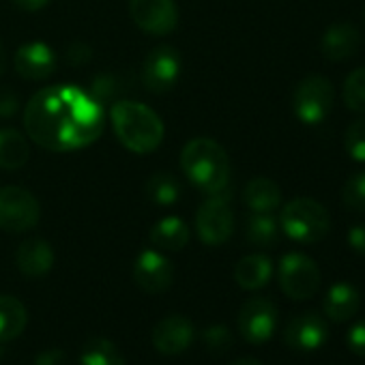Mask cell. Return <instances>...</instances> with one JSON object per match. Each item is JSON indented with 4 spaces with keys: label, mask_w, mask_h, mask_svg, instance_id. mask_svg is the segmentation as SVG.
<instances>
[{
    "label": "cell",
    "mask_w": 365,
    "mask_h": 365,
    "mask_svg": "<svg viewBox=\"0 0 365 365\" xmlns=\"http://www.w3.org/2000/svg\"><path fill=\"white\" fill-rule=\"evenodd\" d=\"M133 279L140 286V290H144L148 294H161L174 282V267L161 252L144 250L135 258Z\"/></svg>",
    "instance_id": "12"
},
{
    "label": "cell",
    "mask_w": 365,
    "mask_h": 365,
    "mask_svg": "<svg viewBox=\"0 0 365 365\" xmlns=\"http://www.w3.org/2000/svg\"><path fill=\"white\" fill-rule=\"evenodd\" d=\"M35 365H69V359L61 348H50L37 354Z\"/></svg>",
    "instance_id": "32"
},
{
    "label": "cell",
    "mask_w": 365,
    "mask_h": 365,
    "mask_svg": "<svg viewBox=\"0 0 365 365\" xmlns=\"http://www.w3.org/2000/svg\"><path fill=\"white\" fill-rule=\"evenodd\" d=\"M80 365H125V359L110 339L93 337L80 352Z\"/></svg>",
    "instance_id": "26"
},
{
    "label": "cell",
    "mask_w": 365,
    "mask_h": 365,
    "mask_svg": "<svg viewBox=\"0 0 365 365\" xmlns=\"http://www.w3.org/2000/svg\"><path fill=\"white\" fill-rule=\"evenodd\" d=\"M277 279L286 297L294 301H305L312 299L320 288V269L309 256L290 252L279 260Z\"/></svg>",
    "instance_id": "6"
},
{
    "label": "cell",
    "mask_w": 365,
    "mask_h": 365,
    "mask_svg": "<svg viewBox=\"0 0 365 365\" xmlns=\"http://www.w3.org/2000/svg\"><path fill=\"white\" fill-rule=\"evenodd\" d=\"M243 200L252 213H273L282 205V192L275 180L256 176L245 185Z\"/></svg>",
    "instance_id": "19"
},
{
    "label": "cell",
    "mask_w": 365,
    "mask_h": 365,
    "mask_svg": "<svg viewBox=\"0 0 365 365\" xmlns=\"http://www.w3.org/2000/svg\"><path fill=\"white\" fill-rule=\"evenodd\" d=\"M150 243L161 252H180L190 243V226L180 217H163L159 220L148 235Z\"/></svg>",
    "instance_id": "20"
},
{
    "label": "cell",
    "mask_w": 365,
    "mask_h": 365,
    "mask_svg": "<svg viewBox=\"0 0 365 365\" xmlns=\"http://www.w3.org/2000/svg\"><path fill=\"white\" fill-rule=\"evenodd\" d=\"M29 322L24 303L11 294H0V341H11L22 335Z\"/></svg>",
    "instance_id": "22"
},
{
    "label": "cell",
    "mask_w": 365,
    "mask_h": 365,
    "mask_svg": "<svg viewBox=\"0 0 365 365\" xmlns=\"http://www.w3.org/2000/svg\"><path fill=\"white\" fill-rule=\"evenodd\" d=\"M279 228L297 243L312 245L327 237L331 217L327 209L312 198H294L279 213Z\"/></svg>",
    "instance_id": "4"
},
{
    "label": "cell",
    "mask_w": 365,
    "mask_h": 365,
    "mask_svg": "<svg viewBox=\"0 0 365 365\" xmlns=\"http://www.w3.org/2000/svg\"><path fill=\"white\" fill-rule=\"evenodd\" d=\"M322 309L324 316L333 322L350 320L359 309V290L346 282L333 284L322 299Z\"/></svg>",
    "instance_id": "18"
},
{
    "label": "cell",
    "mask_w": 365,
    "mask_h": 365,
    "mask_svg": "<svg viewBox=\"0 0 365 365\" xmlns=\"http://www.w3.org/2000/svg\"><path fill=\"white\" fill-rule=\"evenodd\" d=\"M14 65H16V71L20 73V78L37 82V80H48L54 73L56 56L50 46H46L41 41H31V43H24L16 52Z\"/></svg>",
    "instance_id": "15"
},
{
    "label": "cell",
    "mask_w": 365,
    "mask_h": 365,
    "mask_svg": "<svg viewBox=\"0 0 365 365\" xmlns=\"http://www.w3.org/2000/svg\"><path fill=\"white\" fill-rule=\"evenodd\" d=\"M277 327V307L271 299L254 297L245 301L239 312V331L250 344H264L273 337Z\"/></svg>",
    "instance_id": "11"
},
{
    "label": "cell",
    "mask_w": 365,
    "mask_h": 365,
    "mask_svg": "<svg viewBox=\"0 0 365 365\" xmlns=\"http://www.w3.org/2000/svg\"><path fill=\"white\" fill-rule=\"evenodd\" d=\"M335 88L324 76H307L301 80L292 95L294 116L303 125H320L333 110Z\"/></svg>",
    "instance_id": "5"
},
{
    "label": "cell",
    "mask_w": 365,
    "mask_h": 365,
    "mask_svg": "<svg viewBox=\"0 0 365 365\" xmlns=\"http://www.w3.org/2000/svg\"><path fill=\"white\" fill-rule=\"evenodd\" d=\"M232 365H262L260 361H256V359H250V356H245V359H237Z\"/></svg>",
    "instance_id": "36"
},
{
    "label": "cell",
    "mask_w": 365,
    "mask_h": 365,
    "mask_svg": "<svg viewBox=\"0 0 365 365\" xmlns=\"http://www.w3.org/2000/svg\"><path fill=\"white\" fill-rule=\"evenodd\" d=\"M180 69V54L170 46H157L146 54L142 63V84L150 93H168L176 86Z\"/></svg>",
    "instance_id": "9"
},
{
    "label": "cell",
    "mask_w": 365,
    "mask_h": 365,
    "mask_svg": "<svg viewBox=\"0 0 365 365\" xmlns=\"http://www.w3.org/2000/svg\"><path fill=\"white\" fill-rule=\"evenodd\" d=\"M110 120L116 138L125 148L138 155H148L163 142V123L148 106L140 101H118L110 110Z\"/></svg>",
    "instance_id": "3"
},
{
    "label": "cell",
    "mask_w": 365,
    "mask_h": 365,
    "mask_svg": "<svg viewBox=\"0 0 365 365\" xmlns=\"http://www.w3.org/2000/svg\"><path fill=\"white\" fill-rule=\"evenodd\" d=\"M329 337V327L322 320V316L314 312L299 314L290 318V322L284 329V341L299 352H312L318 350Z\"/></svg>",
    "instance_id": "14"
},
{
    "label": "cell",
    "mask_w": 365,
    "mask_h": 365,
    "mask_svg": "<svg viewBox=\"0 0 365 365\" xmlns=\"http://www.w3.org/2000/svg\"><path fill=\"white\" fill-rule=\"evenodd\" d=\"M129 16L138 29L148 35H170L178 24L174 0H129Z\"/></svg>",
    "instance_id": "10"
},
{
    "label": "cell",
    "mask_w": 365,
    "mask_h": 365,
    "mask_svg": "<svg viewBox=\"0 0 365 365\" xmlns=\"http://www.w3.org/2000/svg\"><path fill=\"white\" fill-rule=\"evenodd\" d=\"M346 341H348V348L354 354L365 356V320H361V322H356V324L350 327Z\"/></svg>",
    "instance_id": "31"
},
{
    "label": "cell",
    "mask_w": 365,
    "mask_h": 365,
    "mask_svg": "<svg viewBox=\"0 0 365 365\" xmlns=\"http://www.w3.org/2000/svg\"><path fill=\"white\" fill-rule=\"evenodd\" d=\"M16 110H18V97H16V93L9 86L0 88V116H11Z\"/></svg>",
    "instance_id": "33"
},
{
    "label": "cell",
    "mask_w": 365,
    "mask_h": 365,
    "mask_svg": "<svg viewBox=\"0 0 365 365\" xmlns=\"http://www.w3.org/2000/svg\"><path fill=\"white\" fill-rule=\"evenodd\" d=\"M5 71V48H3V43H0V73Z\"/></svg>",
    "instance_id": "37"
},
{
    "label": "cell",
    "mask_w": 365,
    "mask_h": 365,
    "mask_svg": "<svg viewBox=\"0 0 365 365\" xmlns=\"http://www.w3.org/2000/svg\"><path fill=\"white\" fill-rule=\"evenodd\" d=\"M348 245L356 254L365 256V224H356L348 230Z\"/></svg>",
    "instance_id": "34"
},
{
    "label": "cell",
    "mask_w": 365,
    "mask_h": 365,
    "mask_svg": "<svg viewBox=\"0 0 365 365\" xmlns=\"http://www.w3.org/2000/svg\"><path fill=\"white\" fill-rule=\"evenodd\" d=\"M31 157V146L26 138L16 129H0V168L20 170Z\"/></svg>",
    "instance_id": "23"
},
{
    "label": "cell",
    "mask_w": 365,
    "mask_h": 365,
    "mask_svg": "<svg viewBox=\"0 0 365 365\" xmlns=\"http://www.w3.org/2000/svg\"><path fill=\"white\" fill-rule=\"evenodd\" d=\"M341 200L350 211L365 213V170L352 174L341 190Z\"/></svg>",
    "instance_id": "28"
},
{
    "label": "cell",
    "mask_w": 365,
    "mask_h": 365,
    "mask_svg": "<svg viewBox=\"0 0 365 365\" xmlns=\"http://www.w3.org/2000/svg\"><path fill=\"white\" fill-rule=\"evenodd\" d=\"M180 168L194 185L209 196L222 194L230 182L228 153L213 138H196L182 146Z\"/></svg>",
    "instance_id": "2"
},
{
    "label": "cell",
    "mask_w": 365,
    "mask_h": 365,
    "mask_svg": "<svg viewBox=\"0 0 365 365\" xmlns=\"http://www.w3.org/2000/svg\"><path fill=\"white\" fill-rule=\"evenodd\" d=\"M359 48H361V33L354 24H348V22L333 24L322 35V41H320V50L324 58L331 63L352 58L359 52Z\"/></svg>",
    "instance_id": "16"
},
{
    "label": "cell",
    "mask_w": 365,
    "mask_h": 365,
    "mask_svg": "<svg viewBox=\"0 0 365 365\" xmlns=\"http://www.w3.org/2000/svg\"><path fill=\"white\" fill-rule=\"evenodd\" d=\"M41 217L39 200L18 185L0 187V230L5 232H26L37 226Z\"/></svg>",
    "instance_id": "7"
},
{
    "label": "cell",
    "mask_w": 365,
    "mask_h": 365,
    "mask_svg": "<svg viewBox=\"0 0 365 365\" xmlns=\"http://www.w3.org/2000/svg\"><path fill=\"white\" fill-rule=\"evenodd\" d=\"M245 237L256 247H271L279 239V222L271 213H254L247 220Z\"/></svg>",
    "instance_id": "25"
},
{
    "label": "cell",
    "mask_w": 365,
    "mask_h": 365,
    "mask_svg": "<svg viewBox=\"0 0 365 365\" xmlns=\"http://www.w3.org/2000/svg\"><path fill=\"white\" fill-rule=\"evenodd\" d=\"M194 337H196V329L192 320L180 314L161 318L153 329V346L165 356L185 352L194 344Z\"/></svg>",
    "instance_id": "13"
},
{
    "label": "cell",
    "mask_w": 365,
    "mask_h": 365,
    "mask_svg": "<svg viewBox=\"0 0 365 365\" xmlns=\"http://www.w3.org/2000/svg\"><path fill=\"white\" fill-rule=\"evenodd\" d=\"M232 333L224 324H213L202 333V344L209 352L213 354H224L232 348Z\"/></svg>",
    "instance_id": "30"
},
{
    "label": "cell",
    "mask_w": 365,
    "mask_h": 365,
    "mask_svg": "<svg viewBox=\"0 0 365 365\" xmlns=\"http://www.w3.org/2000/svg\"><path fill=\"white\" fill-rule=\"evenodd\" d=\"M344 146L354 161H365V118L348 125L344 133Z\"/></svg>",
    "instance_id": "29"
},
{
    "label": "cell",
    "mask_w": 365,
    "mask_h": 365,
    "mask_svg": "<svg viewBox=\"0 0 365 365\" xmlns=\"http://www.w3.org/2000/svg\"><path fill=\"white\" fill-rule=\"evenodd\" d=\"M144 194L153 205L159 207H170L174 202H178L182 187L176 176H172L170 172H155L144 185Z\"/></svg>",
    "instance_id": "24"
},
{
    "label": "cell",
    "mask_w": 365,
    "mask_h": 365,
    "mask_svg": "<svg viewBox=\"0 0 365 365\" xmlns=\"http://www.w3.org/2000/svg\"><path fill=\"white\" fill-rule=\"evenodd\" d=\"M16 264L26 277H43L54 267V250L43 239H26L16 252Z\"/></svg>",
    "instance_id": "17"
},
{
    "label": "cell",
    "mask_w": 365,
    "mask_h": 365,
    "mask_svg": "<svg viewBox=\"0 0 365 365\" xmlns=\"http://www.w3.org/2000/svg\"><path fill=\"white\" fill-rule=\"evenodd\" d=\"M271 275H273V262L264 254L245 256L235 267V279L245 290H258L267 286Z\"/></svg>",
    "instance_id": "21"
},
{
    "label": "cell",
    "mask_w": 365,
    "mask_h": 365,
    "mask_svg": "<svg viewBox=\"0 0 365 365\" xmlns=\"http://www.w3.org/2000/svg\"><path fill=\"white\" fill-rule=\"evenodd\" d=\"M24 127L31 140L46 150L67 153L84 148L101 135L106 112L101 101L80 86H48L31 97Z\"/></svg>",
    "instance_id": "1"
},
{
    "label": "cell",
    "mask_w": 365,
    "mask_h": 365,
    "mask_svg": "<svg viewBox=\"0 0 365 365\" xmlns=\"http://www.w3.org/2000/svg\"><path fill=\"white\" fill-rule=\"evenodd\" d=\"M196 232L205 245H224L235 232V213L222 194L211 196L196 213Z\"/></svg>",
    "instance_id": "8"
},
{
    "label": "cell",
    "mask_w": 365,
    "mask_h": 365,
    "mask_svg": "<svg viewBox=\"0 0 365 365\" xmlns=\"http://www.w3.org/2000/svg\"><path fill=\"white\" fill-rule=\"evenodd\" d=\"M341 95H344V103L350 110H354L359 114H365V67L354 69L346 78Z\"/></svg>",
    "instance_id": "27"
},
{
    "label": "cell",
    "mask_w": 365,
    "mask_h": 365,
    "mask_svg": "<svg viewBox=\"0 0 365 365\" xmlns=\"http://www.w3.org/2000/svg\"><path fill=\"white\" fill-rule=\"evenodd\" d=\"M14 3L24 11H39L50 3V0H14Z\"/></svg>",
    "instance_id": "35"
}]
</instances>
